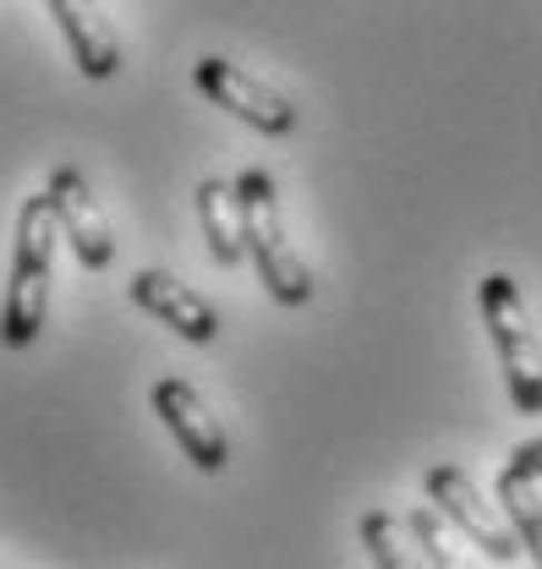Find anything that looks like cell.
Listing matches in <instances>:
<instances>
[{"instance_id":"cell-9","label":"cell","mask_w":542,"mask_h":569,"mask_svg":"<svg viewBox=\"0 0 542 569\" xmlns=\"http://www.w3.org/2000/svg\"><path fill=\"white\" fill-rule=\"evenodd\" d=\"M50 17L61 22V33H67V44H71V61H77L82 77H93V82L116 77L121 44H116V33H110L99 0H50Z\"/></svg>"},{"instance_id":"cell-12","label":"cell","mask_w":542,"mask_h":569,"mask_svg":"<svg viewBox=\"0 0 542 569\" xmlns=\"http://www.w3.org/2000/svg\"><path fill=\"white\" fill-rule=\"evenodd\" d=\"M499 509L510 515V526H515V537H521V548L532 553V565L542 569V493L532 477H521L515 466H504L499 471Z\"/></svg>"},{"instance_id":"cell-6","label":"cell","mask_w":542,"mask_h":569,"mask_svg":"<svg viewBox=\"0 0 542 569\" xmlns=\"http://www.w3.org/2000/svg\"><path fill=\"white\" fill-rule=\"evenodd\" d=\"M154 411H159V422L170 427V438L181 443V455L208 471V477H219L225 466H230V438H225V427L219 417L204 406V395L187 383V378H159L154 383Z\"/></svg>"},{"instance_id":"cell-13","label":"cell","mask_w":542,"mask_h":569,"mask_svg":"<svg viewBox=\"0 0 542 569\" xmlns=\"http://www.w3.org/2000/svg\"><path fill=\"white\" fill-rule=\"evenodd\" d=\"M406 531H411V542L422 548V559L433 569H476L461 548H455V537H450V526H444V515L427 503V509H411L406 515Z\"/></svg>"},{"instance_id":"cell-14","label":"cell","mask_w":542,"mask_h":569,"mask_svg":"<svg viewBox=\"0 0 542 569\" xmlns=\"http://www.w3.org/2000/svg\"><path fill=\"white\" fill-rule=\"evenodd\" d=\"M510 466H515L521 477H532V482H542V438H526V443H515Z\"/></svg>"},{"instance_id":"cell-4","label":"cell","mask_w":542,"mask_h":569,"mask_svg":"<svg viewBox=\"0 0 542 569\" xmlns=\"http://www.w3.org/2000/svg\"><path fill=\"white\" fill-rule=\"evenodd\" d=\"M422 488H427V498H433V509H438L450 526H461L487 559H499V565H504V559L526 553V548H521V537H515V526H510V515H499L493 503H482L476 482L461 471V466H427Z\"/></svg>"},{"instance_id":"cell-8","label":"cell","mask_w":542,"mask_h":569,"mask_svg":"<svg viewBox=\"0 0 542 569\" xmlns=\"http://www.w3.org/2000/svg\"><path fill=\"white\" fill-rule=\"evenodd\" d=\"M132 301L142 312H154L159 323H170L181 340H193V346H208L214 335H219V312L208 307L198 290H187L181 280H170L165 269H142L132 274Z\"/></svg>"},{"instance_id":"cell-5","label":"cell","mask_w":542,"mask_h":569,"mask_svg":"<svg viewBox=\"0 0 542 569\" xmlns=\"http://www.w3.org/2000/svg\"><path fill=\"white\" fill-rule=\"evenodd\" d=\"M193 77H198V88H204L208 99H214L219 110H230L236 121H247V127H258V132H269V138L296 132V110H290V99L274 93L264 77L230 67V61H219V56H204V61L193 67Z\"/></svg>"},{"instance_id":"cell-11","label":"cell","mask_w":542,"mask_h":569,"mask_svg":"<svg viewBox=\"0 0 542 569\" xmlns=\"http://www.w3.org/2000/svg\"><path fill=\"white\" fill-rule=\"evenodd\" d=\"M356 537H362L367 559H373L378 569H433L427 559H422V548L411 542L406 520H395L390 509H367L362 526H356Z\"/></svg>"},{"instance_id":"cell-7","label":"cell","mask_w":542,"mask_h":569,"mask_svg":"<svg viewBox=\"0 0 542 569\" xmlns=\"http://www.w3.org/2000/svg\"><path fill=\"white\" fill-rule=\"evenodd\" d=\"M45 198H50V209H56L61 241H71V258H77L88 274L110 269V263H116V241H110V224H105V213H99V203H93L82 170L61 164V170L50 176Z\"/></svg>"},{"instance_id":"cell-10","label":"cell","mask_w":542,"mask_h":569,"mask_svg":"<svg viewBox=\"0 0 542 569\" xmlns=\"http://www.w3.org/2000/svg\"><path fill=\"white\" fill-rule=\"evenodd\" d=\"M198 213H204V236L208 252L219 269H236L247 258V241H242V192L236 181H204L198 187Z\"/></svg>"},{"instance_id":"cell-1","label":"cell","mask_w":542,"mask_h":569,"mask_svg":"<svg viewBox=\"0 0 542 569\" xmlns=\"http://www.w3.org/2000/svg\"><path fill=\"white\" fill-rule=\"evenodd\" d=\"M56 241L61 224L45 192H33L17 209V241H11V280H6V301H0V346L22 351L39 340L45 329V307H50V269H56Z\"/></svg>"},{"instance_id":"cell-2","label":"cell","mask_w":542,"mask_h":569,"mask_svg":"<svg viewBox=\"0 0 542 569\" xmlns=\"http://www.w3.org/2000/svg\"><path fill=\"white\" fill-rule=\"evenodd\" d=\"M236 192H242V241H247V258H253L264 290H269L279 307H307L313 301V274H307L302 252L285 241L274 176L269 170H242L236 176Z\"/></svg>"},{"instance_id":"cell-3","label":"cell","mask_w":542,"mask_h":569,"mask_svg":"<svg viewBox=\"0 0 542 569\" xmlns=\"http://www.w3.org/2000/svg\"><path fill=\"white\" fill-rule=\"evenodd\" d=\"M476 301H482V323H487V340L499 351L504 367V383H510V400L521 417H542V346L538 329L526 318V301L510 274H487L476 284Z\"/></svg>"}]
</instances>
